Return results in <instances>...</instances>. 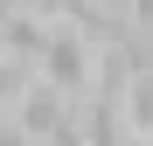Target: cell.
Returning <instances> with one entry per match:
<instances>
[{
    "label": "cell",
    "instance_id": "7a4b0ae2",
    "mask_svg": "<svg viewBox=\"0 0 153 146\" xmlns=\"http://www.w3.org/2000/svg\"><path fill=\"white\" fill-rule=\"evenodd\" d=\"M63 118H70V97H63V90H49L42 77H28V84H21V97H14V125L28 132L35 146H42L49 132H56Z\"/></svg>",
    "mask_w": 153,
    "mask_h": 146
},
{
    "label": "cell",
    "instance_id": "3957f363",
    "mask_svg": "<svg viewBox=\"0 0 153 146\" xmlns=\"http://www.w3.org/2000/svg\"><path fill=\"white\" fill-rule=\"evenodd\" d=\"M125 125L139 139H153V77H132L125 84Z\"/></svg>",
    "mask_w": 153,
    "mask_h": 146
},
{
    "label": "cell",
    "instance_id": "6da1fadb",
    "mask_svg": "<svg viewBox=\"0 0 153 146\" xmlns=\"http://www.w3.org/2000/svg\"><path fill=\"white\" fill-rule=\"evenodd\" d=\"M91 70H97V49L76 35V28H63V21H56V28H49V49H42V63H35V77H42L49 90H63L70 104H76V97L91 90Z\"/></svg>",
    "mask_w": 153,
    "mask_h": 146
}]
</instances>
